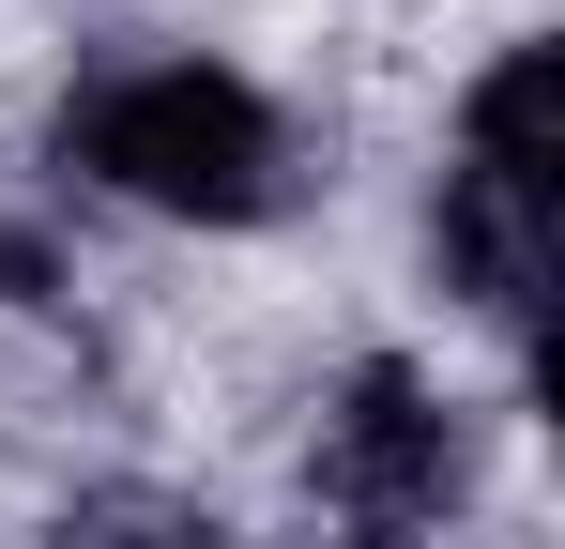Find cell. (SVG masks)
Masks as SVG:
<instances>
[{"instance_id":"cell-1","label":"cell","mask_w":565,"mask_h":549,"mask_svg":"<svg viewBox=\"0 0 565 549\" xmlns=\"http://www.w3.org/2000/svg\"><path fill=\"white\" fill-rule=\"evenodd\" d=\"M62 153L122 198H153V214H199V229H245V214H276L290 183V138L276 107L245 77H214V62H122L62 107Z\"/></svg>"},{"instance_id":"cell-3","label":"cell","mask_w":565,"mask_h":549,"mask_svg":"<svg viewBox=\"0 0 565 549\" xmlns=\"http://www.w3.org/2000/svg\"><path fill=\"white\" fill-rule=\"evenodd\" d=\"M551 245H565V183H504V169H444V274L489 321L551 305Z\"/></svg>"},{"instance_id":"cell-2","label":"cell","mask_w":565,"mask_h":549,"mask_svg":"<svg viewBox=\"0 0 565 549\" xmlns=\"http://www.w3.org/2000/svg\"><path fill=\"white\" fill-rule=\"evenodd\" d=\"M321 504L367 549H413L444 504H459V412L413 381V366H352L337 412H321Z\"/></svg>"},{"instance_id":"cell-4","label":"cell","mask_w":565,"mask_h":549,"mask_svg":"<svg viewBox=\"0 0 565 549\" xmlns=\"http://www.w3.org/2000/svg\"><path fill=\"white\" fill-rule=\"evenodd\" d=\"M46 549H214V519L169 504V488H93V504L46 519Z\"/></svg>"}]
</instances>
